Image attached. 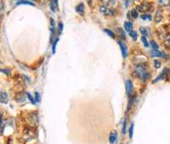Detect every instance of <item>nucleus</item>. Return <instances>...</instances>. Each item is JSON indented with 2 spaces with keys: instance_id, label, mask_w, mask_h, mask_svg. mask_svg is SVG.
<instances>
[{
  "instance_id": "1",
  "label": "nucleus",
  "mask_w": 170,
  "mask_h": 144,
  "mask_svg": "<svg viewBox=\"0 0 170 144\" xmlns=\"http://www.w3.org/2000/svg\"><path fill=\"white\" fill-rule=\"evenodd\" d=\"M134 75L141 78L143 81H146L150 78V73L147 72L145 66L142 64H139L136 66V68H134Z\"/></svg>"
},
{
  "instance_id": "2",
  "label": "nucleus",
  "mask_w": 170,
  "mask_h": 144,
  "mask_svg": "<svg viewBox=\"0 0 170 144\" xmlns=\"http://www.w3.org/2000/svg\"><path fill=\"white\" fill-rule=\"evenodd\" d=\"M151 4L147 3V2H143L142 4H141L140 5L137 6V11H140V12H142V13H145V12H147L151 9Z\"/></svg>"
},
{
  "instance_id": "3",
  "label": "nucleus",
  "mask_w": 170,
  "mask_h": 144,
  "mask_svg": "<svg viewBox=\"0 0 170 144\" xmlns=\"http://www.w3.org/2000/svg\"><path fill=\"white\" fill-rule=\"evenodd\" d=\"M133 83H132V81L131 80H128L127 81V83H126V91H127V94H128V96H131L132 95V93H133Z\"/></svg>"
},
{
  "instance_id": "4",
  "label": "nucleus",
  "mask_w": 170,
  "mask_h": 144,
  "mask_svg": "<svg viewBox=\"0 0 170 144\" xmlns=\"http://www.w3.org/2000/svg\"><path fill=\"white\" fill-rule=\"evenodd\" d=\"M118 44L119 46H120V49H121V51H122V54H123V56L126 57L127 55H128V48H127V45H126L123 41H119Z\"/></svg>"
},
{
  "instance_id": "5",
  "label": "nucleus",
  "mask_w": 170,
  "mask_h": 144,
  "mask_svg": "<svg viewBox=\"0 0 170 144\" xmlns=\"http://www.w3.org/2000/svg\"><path fill=\"white\" fill-rule=\"evenodd\" d=\"M100 12L105 15H113V11H112L111 9H110L109 8L106 7V6H100Z\"/></svg>"
},
{
  "instance_id": "6",
  "label": "nucleus",
  "mask_w": 170,
  "mask_h": 144,
  "mask_svg": "<svg viewBox=\"0 0 170 144\" xmlns=\"http://www.w3.org/2000/svg\"><path fill=\"white\" fill-rule=\"evenodd\" d=\"M8 101H9V97H8L7 93L4 91H0V102L6 104L8 103Z\"/></svg>"
},
{
  "instance_id": "7",
  "label": "nucleus",
  "mask_w": 170,
  "mask_h": 144,
  "mask_svg": "<svg viewBox=\"0 0 170 144\" xmlns=\"http://www.w3.org/2000/svg\"><path fill=\"white\" fill-rule=\"evenodd\" d=\"M117 137H118V134H117V132L114 130V131H112L111 134H110V137H109V141H110V143L113 144L115 143V142H116V140H117Z\"/></svg>"
},
{
  "instance_id": "8",
  "label": "nucleus",
  "mask_w": 170,
  "mask_h": 144,
  "mask_svg": "<svg viewBox=\"0 0 170 144\" xmlns=\"http://www.w3.org/2000/svg\"><path fill=\"white\" fill-rule=\"evenodd\" d=\"M76 11L78 13V14H80V15H83L84 14V4L81 3V4H79L77 7H76Z\"/></svg>"
},
{
  "instance_id": "9",
  "label": "nucleus",
  "mask_w": 170,
  "mask_h": 144,
  "mask_svg": "<svg viewBox=\"0 0 170 144\" xmlns=\"http://www.w3.org/2000/svg\"><path fill=\"white\" fill-rule=\"evenodd\" d=\"M162 20H163V15H162V12H161V10H160V9H158V10L156 11V13L155 22L156 23H158V22H160Z\"/></svg>"
},
{
  "instance_id": "10",
  "label": "nucleus",
  "mask_w": 170,
  "mask_h": 144,
  "mask_svg": "<svg viewBox=\"0 0 170 144\" xmlns=\"http://www.w3.org/2000/svg\"><path fill=\"white\" fill-rule=\"evenodd\" d=\"M158 4L160 6L167 7L170 5V0H158Z\"/></svg>"
},
{
  "instance_id": "11",
  "label": "nucleus",
  "mask_w": 170,
  "mask_h": 144,
  "mask_svg": "<svg viewBox=\"0 0 170 144\" xmlns=\"http://www.w3.org/2000/svg\"><path fill=\"white\" fill-rule=\"evenodd\" d=\"M124 28H125V30L127 32H130L132 31V29H133V24L131 22H126L124 23Z\"/></svg>"
},
{
  "instance_id": "12",
  "label": "nucleus",
  "mask_w": 170,
  "mask_h": 144,
  "mask_svg": "<svg viewBox=\"0 0 170 144\" xmlns=\"http://www.w3.org/2000/svg\"><path fill=\"white\" fill-rule=\"evenodd\" d=\"M164 45L170 49V34H167L164 38Z\"/></svg>"
},
{
  "instance_id": "13",
  "label": "nucleus",
  "mask_w": 170,
  "mask_h": 144,
  "mask_svg": "<svg viewBox=\"0 0 170 144\" xmlns=\"http://www.w3.org/2000/svg\"><path fill=\"white\" fill-rule=\"evenodd\" d=\"M20 4H28V5H32V6H34V5H35L34 3L27 1V0H21V1L17 2V5H20Z\"/></svg>"
},
{
  "instance_id": "14",
  "label": "nucleus",
  "mask_w": 170,
  "mask_h": 144,
  "mask_svg": "<svg viewBox=\"0 0 170 144\" xmlns=\"http://www.w3.org/2000/svg\"><path fill=\"white\" fill-rule=\"evenodd\" d=\"M151 56H157V57H160V56H165V55L164 53H162V52H160V51H158V50H152L151 51ZM166 57V56H165Z\"/></svg>"
},
{
  "instance_id": "15",
  "label": "nucleus",
  "mask_w": 170,
  "mask_h": 144,
  "mask_svg": "<svg viewBox=\"0 0 170 144\" xmlns=\"http://www.w3.org/2000/svg\"><path fill=\"white\" fill-rule=\"evenodd\" d=\"M16 100H17V102H24V101L26 100V96H25L24 93H19V94H17Z\"/></svg>"
},
{
  "instance_id": "16",
  "label": "nucleus",
  "mask_w": 170,
  "mask_h": 144,
  "mask_svg": "<svg viewBox=\"0 0 170 144\" xmlns=\"http://www.w3.org/2000/svg\"><path fill=\"white\" fill-rule=\"evenodd\" d=\"M140 31H141V32L142 33V35H143L144 37L149 35V31H148L147 28H146V27H141Z\"/></svg>"
},
{
  "instance_id": "17",
  "label": "nucleus",
  "mask_w": 170,
  "mask_h": 144,
  "mask_svg": "<svg viewBox=\"0 0 170 144\" xmlns=\"http://www.w3.org/2000/svg\"><path fill=\"white\" fill-rule=\"evenodd\" d=\"M100 1L106 5H112L115 3V0H100Z\"/></svg>"
},
{
  "instance_id": "18",
  "label": "nucleus",
  "mask_w": 170,
  "mask_h": 144,
  "mask_svg": "<svg viewBox=\"0 0 170 144\" xmlns=\"http://www.w3.org/2000/svg\"><path fill=\"white\" fill-rule=\"evenodd\" d=\"M129 35L131 36V38H133V40H136V39H137V37H138L137 32H134V31H131V32H129Z\"/></svg>"
},
{
  "instance_id": "19",
  "label": "nucleus",
  "mask_w": 170,
  "mask_h": 144,
  "mask_svg": "<svg viewBox=\"0 0 170 144\" xmlns=\"http://www.w3.org/2000/svg\"><path fill=\"white\" fill-rule=\"evenodd\" d=\"M141 40H142V42H143L144 45L146 46V47H149V43H148L147 39H146V37L142 36V37H141Z\"/></svg>"
},
{
  "instance_id": "20",
  "label": "nucleus",
  "mask_w": 170,
  "mask_h": 144,
  "mask_svg": "<svg viewBox=\"0 0 170 144\" xmlns=\"http://www.w3.org/2000/svg\"><path fill=\"white\" fill-rule=\"evenodd\" d=\"M105 32L110 36V37H111V38H115V34L113 33V32L112 31H111V30H109V29H105Z\"/></svg>"
},
{
  "instance_id": "21",
  "label": "nucleus",
  "mask_w": 170,
  "mask_h": 144,
  "mask_svg": "<svg viewBox=\"0 0 170 144\" xmlns=\"http://www.w3.org/2000/svg\"><path fill=\"white\" fill-rule=\"evenodd\" d=\"M151 47L153 48L154 50H158V45H157V44L156 43L155 41H151Z\"/></svg>"
},
{
  "instance_id": "22",
  "label": "nucleus",
  "mask_w": 170,
  "mask_h": 144,
  "mask_svg": "<svg viewBox=\"0 0 170 144\" xmlns=\"http://www.w3.org/2000/svg\"><path fill=\"white\" fill-rule=\"evenodd\" d=\"M133 123L131 124L130 127H129V137L132 138L133 137Z\"/></svg>"
},
{
  "instance_id": "23",
  "label": "nucleus",
  "mask_w": 170,
  "mask_h": 144,
  "mask_svg": "<svg viewBox=\"0 0 170 144\" xmlns=\"http://www.w3.org/2000/svg\"><path fill=\"white\" fill-rule=\"evenodd\" d=\"M131 15L133 16V18H137L138 17V11L136 10V9H133L132 11H131Z\"/></svg>"
},
{
  "instance_id": "24",
  "label": "nucleus",
  "mask_w": 170,
  "mask_h": 144,
  "mask_svg": "<svg viewBox=\"0 0 170 144\" xmlns=\"http://www.w3.org/2000/svg\"><path fill=\"white\" fill-rule=\"evenodd\" d=\"M154 65H155L156 68H159L161 67V61L158 60H155L154 61Z\"/></svg>"
},
{
  "instance_id": "25",
  "label": "nucleus",
  "mask_w": 170,
  "mask_h": 144,
  "mask_svg": "<svg viewBox=\"0 0 170 144\" xmlns=\"http://www.w3.org/2000/svg\"><path fill=\"white\" fill-rule=\"evenodd\" d=\"M141 18L143 19V20H151V15H141Z\"/></svg>"
},
{
  "instance_id": "26",
  "label": "nucleus",
  "mask_w": 170,
  "mask_h": 144,
  "mask_svg": "<svg viewBox=\"0 0 170 144\" xmlns=\"http://www.w3.org/2000/svg\"><path fill=\"white\" fill-rule=\"evenodd\" d=\"M50 8H51L52 11H54V12L55 11V9L57 8L54 4V1H53V0H51V2H50Z\"/></svg>"
},
{
  "instance_id": "27",
  "label": "nucleus",
  "mask_w": 170,
  "mask_h": 144,
  "mask_svg": "<svg viewBox=\"0 0 170 144\" xmlns=\"http://www.w3.org/2000/svg\"><path fill=\"white\" fill-rule=\"evenodd\" d=\"M59 41V38H56L55 43H54V45H53V52L55 53V47H56V45H57V42Z\"/></svg>"
},
{
  "instance_id": "28",
  "label": "nucleus",
  "mask_w": 170,
  "mask_h": 144,
  "mask_svg": "<svg viewBox=\"0 0 170 144\" xmlns=\"http://www.w3.org/2000/svg\"><path fill=\"white\" fill-rule=\"evenodd\" d=\"M126 120L124 121V123H123V134H125L126 132Z\"/></svg>"
},
{
  "instance_id": "29",
  "label": "nucleus",
  "mask_w": 170,
  "mask_h": 144,
  "mask_svg": "<svg viewBox=\"0 0 170 144\" xmlns=\"http://www.w3.org/2000/svg\"><path fill=\"white\" fill-rule=\"evenodd\" d=\"M27 96H28V98L30 99V101H31V102H32L33 104H35V101H34V100H33V98L31 96V95H30V94H27Z\"/></svg>"
},
{
  "instance_id": "30",
  "label": "nucleus",
  "mask_w": 170,
  "mask_h": 144,
  "mask_svg": "<svg viewBox=\"0 0 170 144\" xmlns=\"http://www.w3.org/2000/svg\"><path fill=\"white\" fill-rule=\"evenodd\" d=\"M35 95H36V102H39V96H38L39 94L37 92H36Z\"/></svg>"
},
{
  "instance_id": "31",
  "label": "nucleus",
  "mask_w": 170,
  "mask_h": 144,
  "mask_svg": "<svg viewBox=\"0 0 170 144\" xmlns=\"http://www.w3.org/2000/svg\"><path fill=\"white\" fill-rule=\"evenodd\" d=\"M62 29H63V24L60 22V31L61 32V31H62Z\"/></svg>"
}]
</instances>
